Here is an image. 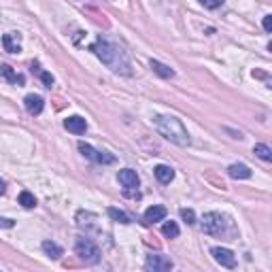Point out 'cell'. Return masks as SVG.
<instances>
[{
	"label": "cell",
	"mask_w": 272,
	"mask_h": 272,
	"mask_svg": "<svg viewBox=\"0 0 272 272\" xmlns=\"http://www.w3.org/2000/svg\"><path fill=\"white\" fill-rule=\"evenodd\" d=\"M89 49H92L98 56V60H100L102 64H106L113 72H119V75H132V64H130L128 56H125V51L121 47H117L115 43L106 41V39L100 36V39H98Z\"/></svg>",
	"instance_id": "cell-1"
},
{
	"label": "cell",
	"mask_w": 272,
	"mask_h": 272,
	"mask_svg": "<svg viewBox=\"0 0 272 272\" xmlns=\"http://www.w3.org/2000/svg\"><path fill=\"white\" fill-rule=\"evenodd\" d=\"M153 123H156L158 132L164 136L166 141L179 145V147H187L189 145V132L183 123H181V119H177V117L172 115H156L153 117Z\"/></svg>",
	"instance_id": "cell-2"
},
{
	"label": "cell",
	"mask_w": 272,
	"mask_h": 272,
	"mask_svg": "<svg viewBox=\"0 0 272 272\" xmlns=\"http://www.w3.org/2000/svg\"><path fill=\"white\" fill-rule=\"evenodd\" d=\"M75 253L79 255L81 261H85V264H98L100 261V249H98V244H94L89 238H77L75 242Z\"/></svg>",
	"instance_id": "cell-3"
},
{
	"label": "cell",
	"mask_w": 272,
	"mask_h": 272,
	"mask_svg": "<svg viewBox=\"0 0 272 272\" xmlns=\"http://www.w3.org/2000/svg\"><path fill=\"white\" fill-rule=\"evenodd\" d=\"M225 225H228V219L221 213H204L202 217V232L208 234V236H221L225 232Z\"/></svg>",
	"instance_id": "cell-4"
},
{
	"label": "cell",
	"mask_w": 272,
	"mask_h": 272,
	"mask_svg": "<svg viewBox=\"0 0 272 272\" xmlns=\"http://www.w3.org/2000/svg\"><path fill=\"white\" fill-rule=\"evenodd\" d=\"M79 151L83 153V156H85L87 160L96 162V164H115V158L111 156V153H106V151H98V149H94L92 145H87V143H79Z\"/></svg>",
	"instance_id": "cell-5"
},
{
	"label": "cell",
	"mask_w": 272,
	"mask_h": 272,
	"mask_svg": "<svg viewBox=\"0 0 272 272\" xmlns=\"http://www.w3.org/2000/svg\"><path fill=\"white\" fill-rule=\"evenodd\" d=\"M145 268H147L149 272H168V270L175 268V264H172L170 257L160 255V253H153V255H147V259H145Z\"/></svg>",
	"instance_id": "cell-6"
},
{
	"label": "cell",
	"mask_w": 272,
	"mask_h": 272,
	"mask_svg": "<svg viewBox=\"0 0 272 272\" xmlns=\"http://www.w3.org/2000/svg\"><path fill=\"white\" fill-rule=\"evenodd\" d=\"M211 255L215 257L217 264H221L223 268H236V255L230 251V249H225V247H213L211 249Z\"/></svg>",
	"instance_id": "cell-7"
},
{
	"label": "cell",
	"mask_w": 272,
	"mask_h": 272,
	"mask_svg": "<svg viewBox=\"0 0 272 272\" xmlns=\"http://www.w3.org/2000/svg\"><path fill=\"white\" fill-rule=\"evenodd\" d=\"M166 219V208L162 204H153L149 206L143 215V223L145 225H151V223H158V221H164Z\"/></svg>",
	"instance_id": "cell-8"
},
{
	"label": "cell",
	"mask_w": 272,
	"mask_h": 272,
	"mask_svg": "<svg viewBox=\"0 0 272 272\" xmlns=\"http://www.w3.org/2000/svg\"><path fill=\"white\" fill-rule=\"evenodd\" d=\"M117 179H119V183L123 185V189H136L139 187V175H136V170H132V168L119 170Z\"/></svg>",
	"instance_id": "cell-9"
},
{
	"label": "cell",
	"mask_w": 272,
	"mask_h": 272,
	"mask_svg": "<svg viewBox=\"0 0 272 272\" xmlns=\"http://www.w3.org/2000/svg\"><path fill=\"white\" fill-rule=\"evenodd\" d=\"M24 104H26V111H28L30 115H41L43 108H45V100L41 96L36 94H28L24 98Z\"/></svg>",
	"instance_id": "cell-10"
},
{
	"label": "cell",
	"mask_w": 272,
	"mask_h": 272,
	"mask_svg": "<svg viewBox=\"0 0 272 272\" xmlns=\"http://www.w3.org/2000/svg\"><path fill=\"white\" fill-rule=\"evenodd\" d=\"M64 128L72 134H85L87 130V123L83 117H79V115H72V117H66L64 119Z\"/></svg>",
	"instance_id": "cell-11"
},
{
	"label": "cell",
	"mask_w": 272,
	"mask_h": 272,
	"mask_svg": "<svg viewBox=\"0 0 272 272\" xmlns=\"http://www.w3.org/2000/svg\"><path fill=\"white\" fill-rule=\"evenodd\" d=\"M3 45L9 53H20L22 51V45H20V34L17 32H9L3 36Z\"/></svg>",
	"instance_id": "cell-12"
},
{
	"label": "cell",
	"mask_w": 272,
	"mask_h": 272,
	"mask_svg": "<svg viewBox=\"0 0 272 272\" xmlns=\"http://www.w3.org/2000/svg\"><path fill=\"white\" fill-rule=\"evenodd\" d=\"M153 175H156V179L160 181V183H170L172 179H175V170H172L170 166H166V164H160V166H156L153 168Z\"/></svg>",
	"instance_id": "cell-13"
},
{
	"label": "cell",
	"mask_w": 272,
	"mask_h": 272,
	"mask_svg": "<svg viewBox=\"0 0 272 272\" xmlns=\"http://www.w3.org/2000/svg\"><path fill=\"white\" fill-rule=\"evenodd\" d=\"M0 75H3L7 81H9V83H13V85H24V75H17V72L11 68V66H9V64H3V66H0Z\"/></svg>",
	"instance_id": "cell-14"
},
{
	"label": "cell",
	"mask_w": 272,
	"mask_h": 272,
	"mask_svg": "<svg viewBox=\"0 0 272 272\" xmlns=\"http://www.w3.org/2000/svg\"><path fill=\"white\" fill-rule=\"evenodd\" d=\"M41 247H43V251L47 253L51 259H60L62 255H64V249H62L58 242H53V240H43Z\"/></svg>",
	"instance_id": "cell-15"
},
{
	"label": "cell",
	"mask_w": 272,
	"mask_h": 272,
	"mask_svg": "<svg viewBox=\"0 0 272 272\" xmlns=\"http://www.w3.org/2000/svg\"><path fill=\"white\" fill-rule=\"evenodd\" d=\"M108 217H111L113 221H117V223H123V225H128V223H132V217L125 213V211H121V208H115V206H111L108 208Z\"/></svg>",
	"instance_id": "cell-16"
},
{
	"label": "cell",
	"mask_w": 272,
	"mask_h": 272,
	"mask_svg": "<svg viewBox=\"0 0 272 272\" xmlns=\"http://www.w3.org/2000/svg\"><path fill=\"white\" fill-rule=\"evenodd\" d=\"M228 175L232 179H249L251 177V168L244 166V164H232L228 168Z\"/></svg>",
	"instance_id": "cell-17"
},
{
	"label": "cell",
	"mask_w": 272,
	"mask_h": 272,
	"mask_svg": "<svg viewBox=\"0 0 272 272\" xmlns=\"http://www.w3.org/2000/svg\"><path fill=\"white\" fill-rule=\"evenodd\" d=\"M149 64H151L153 72H158L160 77H164V79H172V77H175V70H172L170 66H166V64H162V62H158V60H151Z\"/></svg>",
	"instance_id": "cell-18"
},
{
	"label": "cell",
	"mask_w": 272,
	"mask_h": 272,
	"mask_svg": "<svg viewBox=\"0 0 272 272\" xmlns=\"http://www.w3.org/2000/svg\"><path fill=\"white\" fill-rule=\"evenodd\" d=\"M253 151H255V156H257L259 160H264V162H270V160H272V149L268 147V145H264V143H257Z\"/></svg>",
	"instance_id": "cell-19"
},
{
	"label": "cell",
	"mask_w": 272,
	"mask_h": 272,
	"mask_svg": "<svg viewBox=\"0 0 272 272\" xmlns=\"http://www.w3.org/2000/svg\"><path fill=\"white\" fill-rule=\"evenodd\" d=\"M162 234H164L166 238H177L179 236V225L175 221H166L162 225Z\"/></svg>",
	"instance_id": "cell-20"
},
{
	"label": "cell",
	"mask_w": 272,
	"mask_h": 272,
	"mask_svg": "<svg viewBox=\"0 0 272 272\" xmlns=\"http://www.w3.org/2000/svg\"><path fill=\"white\" fill-rule=\"evenodd\" d=\"M20 204H22L24 208H34V206H36V198H34L30 192H22V194H20Z\"/></svg>",
	"instance_id": "cell-21"
},
{
	"label": "cell",
	"mask_w": 272,
	"mask_h": 272,
	"mask_svg": "<svg viewBox=\"0 0 272 272\" xmlns=\"http://www.w3.org/2000/svg\"><path fill=\"white\" fill-rule=\"evenodd\" d=\"M181 217H183V221L189 223V225L196 223V215H194L192 208H181Z\"/></svg>",
	"instance_id": "cell-22"
},
{
	"label": "cell",
	"mask_w": 272,
	"mask_h": 272,
	"mask_svg": "<svg viewBox=\"0 0 272 272\" xmlns=\"http://www.w3.org/2000/svg\"><path fill=\"white\" fill-rule=\"evenodd\" d=\"M41 81L45 83V87H53V83H56V79H53V75H49V72H41Z\"/></svg>",
	"instance_id": "cell-23"
},
{
	"label": "cell",
	"mask_w": 272,
	"mask_h": 272,
	"mask_svg": "<svg viewBox=\"0 0 272 272\" xmlns=\"http://www.w3.org/2000/svg\"><path fill=\"white\" fill-rule=\"evenodd\" d=\"M200 3L206 7V9H217L223 5V0H200Z\"/></svg>",
	"instance_id": "cell-24"
},
{
	"label": "cell",
	"mask_w": 272,
	"mask_h": 272,
	"mask_svg": "<svg viewBox=\"0 0 272 272\" xmlns=\"http://www.w3.org/2000/svg\"><path fill=\"white\" fill-rule=\"evenodd\" d=\"M13 225H15V221H13V219H7V217H0V228L9 230V228H13Z\"/></svg>",
	"instance_id": "cell-25"
},
{
	"label": "cell",
	"mask_w": 272,
	"mask_h": 272,
	"mask_svg": "<svg viewBox=\"0 0 272 272\" xmlns=\"http://www.w3.org/2000/svg\"><path fill=\"white\" fill-rule=\"evenodd\" d=\"M264 30H266V32H272V15H266V17H264Z\"/></svg>",
	"instance_id": "cell-26"
},
{
	"label": "cell",
	"mask_w": 272,
	"mask_h": 272,
	"mask_svg": "<svg viewBox=\"0 0 272 272\" xmlns=\"http://www.w3.org/2000/svg\"><path fill=\"white\" fill-rule=\"evenodd\" d=\"M5 189H7V187H5V181H0V196L5 194Z\"/></svg>",
	"instance_id": "cell-27"
}]
</instances>
